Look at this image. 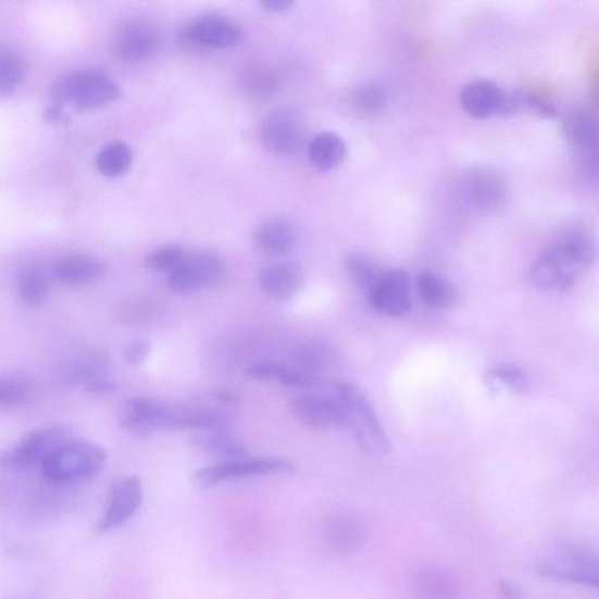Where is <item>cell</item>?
I'll return each mask as SVG.
<instances>
[{
	"instance_id": "d6a6232c",
	"label": "cell",
	"mask_w": 599,
	"mask_h": 599,
	"mask_svg": "<svg viewBox=\"0 0 599 599\" xmlns=\"http://www.w3.org/2000/svg\"><path fill=\"white\" fill-rule=\"evenodd\" d=\"M18 296L29 307H36L49 297V280L39 266L26 267L20 276Z\"/></svg>"
},
{
	"instance_id": "ac0fdd59",
	"label": "cell",
	"mask_w": 599,
	"mask_h": 599,
	"mask_svg": "<svg viewBox=\"0 0 599 599\" xmlns=\"http://www.w3.org/2000/svg\"><path fill=\"white\" fill-rule=\"evenodd\" d=\"M409 590L413 599H457L459 582L439 566H421L409 577Z\"/></svg>"
},
{
	"instance_id": "2e32d148",
	"label": "cell",
	"mask_w": 599,
	"mask_h": 599,
	"mask_svg": "<svg viewBox=\"0 0 599 599\" xmlns=\"http://www.w3.org/2000/svg\"><path fill=\"white\" fill-rule=\"evenodd\" d=\"M295 419L303 426L327 429L344 426L342 414L333 388L329 395H303L291 405Z\"/></svg>"
},
{
	"instance_id": "60d3db41",
	"label": "cell",
	"mask_w": 599,
	"mask_h": 599,
	"mask_svg": "<svg viewBox=\"0 0 599 599\" xmlns=\"http://www.w3.org/2000/svg\"><path fill=\"white\" fill-rule=\"evenodd\" d=\"M498 591L500 599H524L520 587L510 579H500Z\"/></svg>"
},
{
	"instance_id": "ab89813d",
	"label": "cell",
	"mask_w": 599,
	"mask_h": 599,
	"mask_svg": "<svg viewBox=\"0 0 599 599\" xmlns=\"http://www.w3.org/2000/svg\"><path fill=\"white\" fill-rule=\"evenodd\" d=\"M151 354V344L146 339H138L127 344L122 349V358L130 365L143 364Z\"/></svg>"
},
{
	"instance_id": "30bf717a",
	"label": "cell",
	"mask_w": 599,
	"mask_h": 599,
	"mask_svg": "<svg viewBox=\"0 0 599 599\" xmlns=\"http://www.w3.org/2000/svg\"><path fill=\"white\" fill-rule=\"evenodd\" d=\"M224 275L222 260L209 252H186L169 276V285L178 294H194L216 285Z\"/></svg>"
},
{
	"instance_id": "ba28073f",
	"label": "cell",
	"mask_w": 599,
	"mask_h": 599,
	"mask_svg": "<svg viewBox=\"0 0 599 599\" xmlns=\"http://www.w3.org/2000/svg\"><path fill=\"white\" fill-rule=\"evenodd\" d=\"M296 466L288 460L280 458H260L246 460H232L222 462L203 470H199L194 477V483L199 488H210L226 482L236 479L259 477V475L289 473Z\"/></svg>"
},
{
	"instance_id": "ffe728a7",
	"label": "cell",
	"mask_w": 599,
	"mask_h": 599,
	"mask_svg": "<svg viewBox=\"0 0 599 599\" xmlns=\"http://www.w3.org/2000/svg\"><path fill=\"white\" fill-rule=\"evenodd\" d=\"M260 284L269 297L285 302L298 295L303 284V274L295 264L273 265L261 273Z\"/></svg>"
},
{
	"instance_id": "277c9868",
	"label": "cell",
	"mask_w": 599,
	"mask_h": 599,
	"mask_svg": "<svg viewBox=\"0 0 599 599\" xmlns=\"http://www.w3.org/2000/svg\"><path fill=\"white\" fill-rule=\"evenodd\" d=\"M105 458V451L97 444L70 440L45 459L41 470L54 483L82 482L96 477Z\"/></svg>"
},
{
	"instance_id": "d4e9b609",
	"label": "cell",
	"mask_w": 599,
	"mask_h": 599,
	"mask_svg": "<svg viewBox=\"0 0 599 599\" xmlns=\"http://www.w3.org/2000/svg\"><path fill=\"white\" fill-rule=\"evenodd\" d=\"M207 432L197 436L194 441L210 457L222 459L223 462H232V460L244 459L248 453L238 438L225 433L221 427L209 428Z\"/></svg>"
},
{
	"instance_id": "6da1fadb",
	"label": "cell",
	"mask_w": 599,
	"mask_h": 599,
	"mask_svg": "<svg viewBox=\"0 0 599 599\" xmlns=\"http://www.w3.org/2000/svg\"><path fill=\"white\" fill-rule=\"evenodd\" d=\"M117 420L127 433L140 437L159 432L216 428L224 422L219 414L197 405L187 407L149 397L126 399L118 408Z\"/></svg>"
},
{
	"instance_id": "3957f363",
	"label": "cell",
	"mask_w": 599,
	"mask_h": 599,
	"mask_svg": "<svg viewBox=\"0 0 599 599\" xmlns=\"http://www.w3.org/2000/svg\"><path fill=\"white\" fill-rule=\"evenodd\" d=\"M332 388L341 410L342 424L360 448L371 454H387L390 451L388 435L363 390L346 382L334 383Z\"/></svg>"
},
{
	"instance_id": "74e56055",
	"label": "cell",
	"mask_w": 599,
	"mask_h": 599,
	"mask_svg": "<svg viewBox=\"0 0 599 599\" xmlns=\"http://www.w3.org/2000/svg\"><path fill=\"white\" fill-rule=\"evenodd\" d=\"M29 384L17 378H0V405L20 404L30 394Z\"/></svg>"
},
{
	"instance_id": "8fae6325",
	"label": "cell",
	"mask_w": 599,
	"mask_h": 599,
	"mask_svg": "<svg viewBox=\"0 0 599 599\" xmlns=\"http://www.w3.org/2000/svg\"><path fill=\"white\" fill-rule=\"evenodd\" d=\"M241 38L237 24L219 14H207L190 22L183 29L182 39L197 49L223 50L232 48Z\"/></svg>"
},
{
	"instance_id": "8d00e7d4",
	"label": "cell",
	"mask_w": 599,
	"mask_h": 599,
	"mask_svg": "<svg viewBox=\"0 0 599 599\" xmlns=\"http://www.w3.org/2000/svg\"><path fill=\"white\" fill-rule=\"evenodd\" d=\"M184 254H186V251L179 248V246H163V248L148 253L145 263L151 271L172 273L180 263Z\"/></svg>"
},
{
	"instance_id": "e0dca14e",
	"label": "cell",
	"mask_w": 599,
	"mask_h": 599,
	"mask_svg": "<svg viewBox=\"0 0 599 599\" xmlns=\"http://www.w3.org/2000/svg\"><path fill=\"white\" fill-rule=\"evenodd\" d=\"M507 91L496 83L479 79L467 84L460 91V104L474 118L502 115Z\"/></svg>"
},
{
	"instance_id": "f1b7e54d",
	"label": "cell",
	"mask_w": 599,
	"mask_h": 599,
	"mask_svg": "<svg viewBox=\"0 0 599 599\" xmlns=\"http://www.w3.org/2000/svg\"><path fill=\"white\" fill-rule=\"evenodd\" d=\"M422 302L434 310L449 309L457 299L453 286L433 272H422L417 279Z\"/></svg>"
},
{
	"instance_id": "4dcf8cb0",
	"label": "cell",
	"mask_w": 599,
	"mask_h": 599,
	"mask_svg": "<svg viewBox=\"0 0 599 599\" xmlns=\"http://www.w3.org/2000/svg\"><path fill=\"white\" fill-rule=\"evenodd\" d=\"M239 86L245 95L263 100L275 93L279 82L272 71L261 66H249L240 72Z\"/></svg>"
},
{
	"instance_id": "b9f144b4",
	"label": "cell",
	"mask_w": 599,
	"mask_h": 599,
	"mask_svg": "<svg viewBox=\"0 0 599 599\" xmlns=\"http://www.w3.org/2000/svg\"><path fill=\"white\" fill-rule=\"evenodd\" d=\"M294 4L295 3L290 2V0H264V2H261V5H263L264 9L272 12L287 11L294 7Z\"/></svg>"
},
{
	"instance_id": "e575fe53",
	"label": "cell",
	"mask_w": 599,
	"mask_h": 599,
	"mask_svg": "<svg viewBox=\"0 0 599 599\" xmlns=\"http://www.w3.org/2000/svg\"><path fill=\"white\" fill-rule=\"evenodd\" d=\"M23 58L14 51L0 48V93H11L24 79Z\"/></svg>"
},
{
	"instance_id": "5b68a950",
	"label": "cell",
	"mask_w": 599,
	"mask_h": 599,
	"mask_svg": "<svg viewBox=\"0 0 599 599\" xmlns=\"http://www.w3.org/2000/svg\"><path fill=\"white\" fill-rule=\"evenodd\" d=\"M598 557L596 551L582 544H561L556 558L536 566V574L558 582L574 583L592 589L598 588Z\"/></svg>"
},
{
	"instance_id": "4fadbf2b",
	"label": "cell",
	"mask_w": 599,
	"mask_h": 599,
	"mask_svg": "<svg viewBox=\"0 0 599 599\" xmlns=\"http://www.w3.org/2000/svg\"><path fill=\"white\" fill-rule=\"evenodd\" d=\"M161 43L159 29L148 21L132 20L115 36V51L127 61H141L155 53Z\"/></svg>"
},
{
	"instance_id": "836d02e7",
	"label": "cell",
	"mask_w": 599,
	"mask_h": 599,
	"mask_svg": "<svg viewBox=\"0 0 599 599\" xmlns=\"http://www.w3.org/2000/svg\"><path fill=\"white\" fill-rule=\"evenodd\" d=\"M300 371L313 375L315 372L324 371L333 361V350L322 342H307L294 350L291 354Z\"/></svg>"
},
{
	"instance_id": "484cf974",
	"label": "cell",
	"mask_w": 599,
	"mask_h": 599,
	"mask_svg": "<svg viewBox=\"0 0 599 599\" xmlns=\"http://www.w3.org/2000/svg\"><path fill=\"white\" fill-rule=\"evenodd\" d=\"M347 157L344 138L333 132L317 134L310 145V160L321 172L339 166Z\"/></svg>"
},
{
	"instance_id": "9a60e30c",
	"label": "cell",
	"mask_w": 599,
	"mask_h": 599,
	"mask_svg": "<svg viewBox=\"0 0 599 599\" xmlns=\"http://www.w3.org/2000/svg\"><path fill=\"white\" fill-rule=\"evenodd\" d=\"M143 487L140 479L129 477L120 482L112 490L109 504L99 521L100 532H110L120 527L140 509Z\"/></svg>"
},
{
	"instance_id": "cb8c5ba5",
	"label": "cell",
	"mask_w": 599,
	"mask_h": 599,
	"mask_svg": "<svg viewBox=\"0 0 599 599\" xmlns=\"http://www.w3.org/2000/svg\"><path fill=\"white\" fill-rule=\"evenodd\" d=\"M563 132L567 140L583 151L587 160H591V152L595 153L598 141L596 117L588 111L567 113L563 120Z\"/></svg>"
},
{
	"instance_id": "7c38bea8",
	"label": "cell",
	"mask_w": 599,
	"mask_h": 599,
	"mask_svg": "<svg viewBox=\"0 0 599 599\" xmlns=\"http://www.w3.org/2000/svg\"><path fill=\"white\" fill-rule=\"evenodd\" d=\"M367 298L380 314L392 317L407 315L412 307L409 275L403 270L386 271Z\"/></svg>"
},
{
	"instance_id": "7402d4cb",
	"label": "cell",
	"mask_w": 599,
	"mask_h": 599,
	"mask_svg": "<svg viewBox=\"0 0 599 599\" xmlns=\"http://www.w3.org/2000/svg\"><path fill=\"white\" fill-rule=\"evenodd\" d=\"M102 273L101 261L87 254H70L57 261L53 266L55 278L65 285H85Z\"/></svg>"
},
{
	"instance_id": "52a82bcc",
	"label": "cell",
	"mask_w": 599,
	"mask_h": 599,
	"mask_svg": "<svg viewBox=\"0 0 599 599\" xmlns=\"http://www.w3.org/2000/svg\"><path fill=\"white\" fill-rule=\"evenodd\" d=\"M65 425L43 426L25 436L12 450L0 453V466L23 470L42 464L60 447L71 440Z\"/></svg>"
},
{
	"instance_id": "83f0119b",
	"label": "cell",
	"mask_w": 599,
	"mask_h": 599,
	"mask_svg": "<svg viewBox=\"0 0 599 599\" xmlns=\"http://www.w3.org/2000/svg\"><path fill=\"white\" fill-rule=\"evenodd\" d=\"M487 386L497 394L526 395L531 380L524 369L503 363L491 367L486 376Z\"/></svg>"
},
{
	"instance_id": "1f68e13d",
	"label": "cell",
	"mask_w": 599,
	"mask_h": 599,
	"mask_svg": "<svg viewBox=\"0 0 599 599\" xmlns=\"http://www.w3.org/2000/svg\"><path fill=\"white\" fill-rule=\"evenodd\" d=\"M132 163V149L120 141L104 146L97 157L98 171L107 177H117L126 174Z\"/></svg>"
},
{
	"instance_id": "d590c367",
	"label": "cell",
	"mask_w": 599,
	"mask_h": 599,
	"mask_svg": "<svg viewBox=\"0 0 599 599\" xmlns=\"http://www.w3.org/2000/svg\"><path fill=\"white\" fill-rule=\"evenodd\" d=\"M351 101L358 112L371 115L383 110L387 95L377 84H364L355 89Z\"/></svg>"
},
{
	"instance_id": "9c48e42d",
	"label": "cell",
	"mask_w": 599,
	"mask_h": 599,
	"mask_svg": "<svg viewBox=\"0 0 599 599\" xmlns=\"http://www.w3.org/2000/svg\"><path fill=\"white\" fill-rule=\"evenodd\" d=\"M59 371L65 380L82 384L90 392H111L117 388L109 360L97 351L85 350L65 358Z\"/></svg>"
},
{
	"instance_id": "603a6c76",
	"label": "cell",
	"mask_w": 599,
	"mask_h": 599,
	"mask_svg": "<svg viewBox=\"0 0 599 599\" xmlns=\"http://www.w3.org/2000/svg\"><path fill=\"white\" fill-rule=\"evenodd\" d=\"M246 375L261 382L280 383L289 388H312L316 386V377L300 371L274 362H258L246 369Z\"/></svg>"
},
{
	"instance_id": "f546056e",
	"label": "cell",
	"mask_w": 599,
	"mask_h": 599,
	"mask_svg": "<svg viewBox=\"0 0 599 599\" xmlns=\"http://www.w3.org/2000/svg\"><path fill=\"white\" fill-rule=\"evenodd\" d=\"M346 270L352 284L366 297L372 295L382 276L386 273L372 259L360 253L350 254L347 258Z\"/></svg>"
},
{
	"instance_id": "8992f818",
	"label": "cell",
	"mask_w": 599,
	"mask_h": 599,
	"mask_svg": "<svg viewBox=\"0 0 599 599\" xmlns=\"http://www.w3.org/2000/svg\"><path fill=\"white\" fill-rule=\"evenodd\" d=\"M121 96L118 85L97 71L71 73L54 86V98L59 103H72L79 109H98L118 100Z\"/></svg>"
},
{
	"instance_id": "44dd1931",
	"label": "cell",
	"mask_w": 599,
	"mask_h": 599,
	"mask_svg": "<svg viewBox=\"0 0 599 599\" xmlns=\"http://www.w3.org/2000/svg\"><path fill=\"white\" fill-rule=\"evenodd\" d=\"M298 234L294 224L285 219H271L255 232L254 241L260 251L271 255H283L294 250Z\"/></svg>"
},
{
	"instance_id": "4316f807",
	"label": "cell",
	"mask_w": 599,
	"mask_h": 599,
	"mask_svg": "<svg viewBox=\"0 0 599 599\" xmlns=\"http://www.w3.org/2000/svg\"><path fill=\"white\" fill-rule=\"evenodd\" d=\"M328 537L329 545L339 554H352L364 540V527L354 516H339L332 521Z\"/></svg>"
},
{
	"instance_id": "f35d334b",
	"label": "cell",
	"mask_w": 599,
	"mask_h": 599,
	"mask_svg": "<svg viewBox=\"0 0 599 599\" xmlns=\"http://www.w3.org/2000/svg\"><path fill=\"white\" fill-rule=\"evenodd\" d=\"M524 107L544 117H554L559 112L556 101L542 90L524 91Z\"/></svg>"
},
{
	"instance_id": "7a4b0ae2",
	"label": "cell",
	"mask_w": 599,
	"mask_h": 599,
	"mask_svg": "<svg viewBox=\"0 0 599 599\" xmlns=\"http://www.w3.org/2000/svg\"><path fill=\"white\" fill-rule=\"evenodd\" d=\"M595 255V244L587 233L566 229L536 259L531 280L536 288L562 294L594 264Z\"/></svg>"
},
{
	"instance_id": "5bb4252c",
	"label": "cell",
	"mask_w": 599,
	"mask_h": 599,
	"mask_svg": "<svg viewBox=\"0 0 599 599\" xmlns=\"http://www.w3.org/2000/svg\"><path fill=\"white\" fill-rule=\"evenodd\" d=\"M260 138L265 148L276 155H290L302 143V129L295 115L275 111L261 123Z\"/></svg>"
},
{
	"instance_id": "d6986e66",
	"label": "cell",
	"mask_w": 599,
	"mask_h": 599,
	"mask_svg": "<svg viewBox=\"0 0 599 599\" xmlns=\"http://www.w3.org/2000/svg\"><path fill=\"white\" fill-rule=\"evenodd\" d=\"M469 202L479 211L490 212L504 203L507 188L497 173L479 169L469 175L464 184Z\"/></svg>"
}]
</instances>
